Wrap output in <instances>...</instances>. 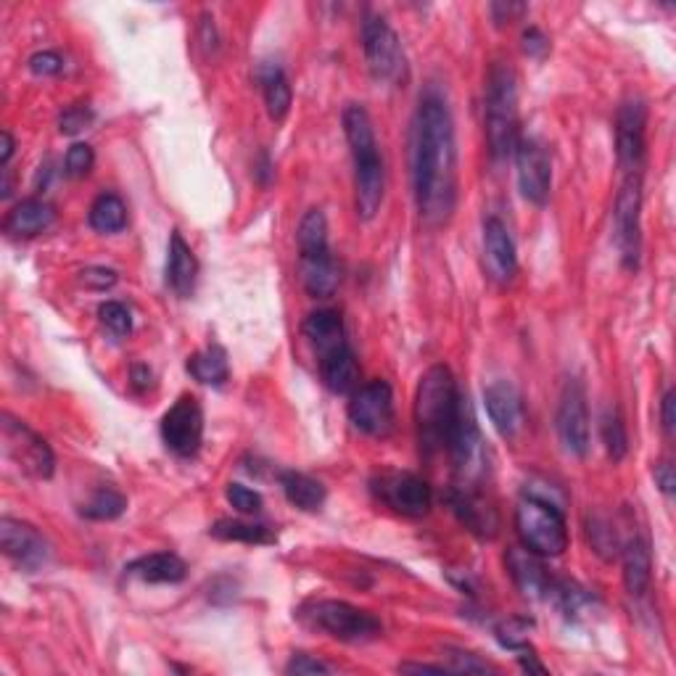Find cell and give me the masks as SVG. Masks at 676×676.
Instances as JSON below:
<instances>
[{"instance_id":"obj_1","label":"cell","mask_w":676,"mask_h":676,"mask_svg":"<svg viewBox=\"0 0 676 676\" xmlns=\"http://www.w3.org/2000/svg\"><path fill=\"white\" fill-rule=\"evenodd\" d=\"M410 167L418 215L428 228H442L457 206V143L452 111L434 85L421 93L412 117Z\"/></svg>"},{"instance_id":"obj_2","label":"cell","mask_w":676,"mask_h":676,"mask_svg":"<svg viewBox=\"0 0 676 676\" xmlns=\"http://www.w3.org/2000/svg\"><path fill=\"white\" fill-rule=\"evenodd\" d=\"M343 135H347L354 165L357 217L371 222L384 204L386 169L378 152V141H375L373 119L365 106L352 104L343 109Z\"/></svg>"},{"instance_id":"obj_3","label":"cell","mask_w":676,"mask_h":676,"mask_svg":"<svg viewBox=\"0 0 676 676\" xmlns=\"http://www.w3.org/2000/svg\"><path fill=\"white\" fill-rule=\"evenodd\" d=\"M462 394L447 365H434L423 373L415 394V425L423 452L447 449L460 415Z\"/></svg>"},{"instance_id":"obj_4","label":"cell","mask_w":676,"mask_h":676,"mask_svg":"<svg viewBox=\"0 0 676 676\" xmlns=\"http://www.w3.org/2000/svg\"><path fill=\"white\" fill-rule=\"evenodd\" d=\"M484 124H486V143H490V154L494 161H505L507 156L516 152L518 141V80L512 67L497 61L490 69L486 77V109H484Z\"/></svg>"},{"instance_id":"obj_5","label":"cell","mask_w":676,"mask_h":676,"mask_svg":"<svg viewBox=\"0 0 676 676\" xmlns=\"http://www.w3.org/2000/svg\"><path fill=\"white\" fill-rule=\"evenodd\" d=\"M516 531L523 547L540 558H558L568 547V526L563 507L547 499L523 497L516 507Z\"/></svg>"},{"instance_id":"obj_6","label":"cell","mask_w":676,"mask_h":676,"mask_svg":"<svg viewBox=\"0 0 676 676\" xmlns=\"http://www.w3.org/2000/svg\"><path fill=\"white\" fill-rule=\"evenodd\" d=\"M302 618L338 642H371L378 640L381 631H384V626H381L371 611H362L352 603H343V600H317V603H310L302 611Z\"/></svg>"},{"instance_id":"obj_7","label":"cell","mask_w":676,"mask_h":676,"mask_svg":"<svg viewBox=\"0 0 676 676\" xmlns=\"http://www.w3.org/2000/svg\"><path fill=\"white\" fill-rule=\"evenodd\" d=\"M362 51H365L367 72L375 83L402 85L407 80V56L402 40L384 16L367 14L360 27Z\"/></svg>"},{"instance_id":"obj_8","label":"cell","mask_w":676,"mask_h":676,"mask_svg":"<svg viewBox=\"0 0 676 676\" xmlns=\"http://www.w3.org/2000/svg\"><path fill=\"white\" fill-rule=\"evenodd\" d=\"M613 238L626 270H640L642 256V174H626L613 206Z\"/></svg>"},{"instance_id":"obj_9","label":"cell","mask_w":676,"mask_h":676,"mask_svg":"<svg viewBox=\"0 0 676 676\" xmlns=\"http://www.w3.org/2000/svg\"><path fill=\"white\" fill-rule=\"evenodd\" d=\"M447 452L452 457L457 486L475 490V484L486 475V444L479 423H475L473 407L468 405L466 397H462L460 415H457L452 436H449Z\"/></svg>"},{"instance_id":"obj_10","label":"cell","mask_w":676,"mask_h":676,"mask_svg":"<svg viewBox=\"0 0 676 676\" xmlns=\"http://www.w3.org/2000/svg\"><path fill=\"white\" fill-rule=\"evenodd\" d=\"M349 421L360 434L373 439H386L397 425L394 412V391L389 381H371L352 394L349 402Z\"/></svg>"},{"instance_id":"obj_11","label":"cell","mask_w":676,"mask_h":676,"mask_svg":"<svg viewBox=\"0 0 676 676\" xmlns=\"http://www.w3.org/2000/svg\"><path fill=\"white\" fill-rule=\"evenodd\" d=\"M371 490L381 503L389 505L394 512L407 518L428 516L431 505H434V492H431V486L415 473H381L371 481Z\"/></svg>"},{"instance_id":"obj_12","label":"cell","mask_w":676,"mask_h":676,"mask_svg":"<svg viewBox=\"0 0 676 676\" xmlns=\"http://www.w3.org/2000/svg\"><path fill=\"white\" fill-rule=\"evenodd\" d=\"M161 439L178 457H196L204 442V410L196 397L183 394L161 418Z\"/></svg>"},{"instance_id":"obj_13","label":"cell","mask_w":676,"mask_h":676,"mask_svg":"<svg viewBox=\"0 0 676 676\" xmlns=\"http://www.w3.org/2000/svg\"><path fill=\"white\" fill-rule=\"evenodd\" d=\"M3 442L5 455L19 462V468H24L35 479H51L56 471L53 449L27 423L16 421L9 412L3 415Z\"/></svg>"},{"instance_id":"obj_14","label":"cell","mask_w":676,"mask_h":676,"mask_svg":"<svg viewBox=\"0 0 676 676\" xmlns=\"http://www.w3.org/2000/svg\"><path fill=\"white\" fill-rule=\"evenodd\" d=\"M558 439L571 457H587L590 452V410H587V394L579 381H568L563 386L558 415H555Z\"/></svg>"},{"instance_id":"obj_15","label":"cell","mask_w":676,"mask_h":676,"mask_svg":"<svg viewBox=\"0 0 676 676\" xmlns=\"http://www.w3.org/2000/svg\"><path fill=\"white\" fill-rule=\"evenodd\" d=\"M0 547H3L5 558L27 574L40 571L51 560V544L46 536L33 523L16 521L9 516L0 521Z\"/></svg>"},{"instance_id":"obj_16","label":"cell","mask_w":676,"mask_h":676,"mask_svg":"<svg viewBox=\"0 0 676 676\" xmlns=\"http://www.w3.org/2000/svg\"><path fill=\"white\" fill-rule=\"evenodd\" d=\"M512 156H516L518 185L526 202L536 206L547 204L550 188H553V161H550L547 148L536 137H521Z\"/></svg>"},{"instance_id":"obj_17","label":"cell","mask_w":676,"mask_h":676,"mask_svg":"<svg viewBox=\"0 0 676 676\" xmlns=\"http://www.w3.org/2000/svg\"><path fill=\"white\" fill-rule=\"evenodd\" d=\"M644 128H648V106L640 98L621 104L616 117V156L626 174H640L644 165Z\"/></svg>"},{"instance_id":"obj_18","label":"cell","mask_w":676,"mask_h":676,"mask_svg":"<svg viewBox=\"0 0 676 676\" xmlns=\"http://www.w3.org/2000/svg\"><path fill=\"white\" fill-rule=\"evenodd\" d=\"M484 267L497 283H510L518 270L516 243H512L510 230L505 228L499 217H486L484 220Z\"/></svg>"},{"instance_id":"obj_19","label":"cell","mask_w":676,"mask_h":676,"mask_svg":"<svg viewBox=\"0 0 676 676\" xmlns=\"http://www.w3.org/2000/svg\"><path fill=\"white\" fill-rule=\"evenodd\" d=\"M484 402L486 412H490V421L494 423V428L499 431V436L512 439V436L523 428V397L516 384H510V381L505 378L494 381V384L486 386Z\"/></svg>"},{"instance_id":"obj_20","label":"cell","mask_w":676,"mask_h":676,"mask_svg":"<svg viewBox=\"0 0 676 676\" xmlns=\"http://www.w3.org/2000/svg\"><path fill=\"white\" fill-rule=\"evenodd\" d=\"M444 499H447L449 510L455 512L457 521L466 526L471 534L481 536V540H492V536L497 534V512H494V507L475 490L452 486V490L444 494Z\"/></svg>"},{"instance_id":"obj_21","label":"cell","mask_w":676,"mask_h":676,"mask_svg":"<svg viewBox=\"0 0 676 676\" xmlns=\"http://www.w3.org/2000/svg\"><path fill=\"white\" fill-rule=\"evenodd\" d=\"M505 566L507 574L512 576V581H516V587L526 594V597L531 600L550 597L555 579L550 576L547 568H544L540 555H534L526 547H510L505 555Z\"/></svg>"},{"instance_id":"obj_22","label":"cell","mask_w":676,"mask_h":676,"mask_svg":"<svg viewBox=\"0 0 676 676\" xmlns=\"http://www.w3.org/2000/svg\"><path fill=\"white\" fill-rule=\"evenodd\" d=\"M198 280V259L180 236V230H172L169 236V252H167V286L172 288L178 297L188 299L196 291Z\"/></svg>"},{"instance_id":"obj_23","label":"cell","mask_w":676,"mask_h":676,"mask_svg":"<svg viewBox=\"0 0 676 676\" xmlns=\"http://www.w3.org/2000/svg\"><path fill=\"white\" fill-rule=\"evenodd\" d=\"M321 375L334 394H354L360 389V362L349 341L321 357Z\"/></svg>"},{"instance_id":"obj_24","label":"cell","mask_w":676,"mask_h":676,"mask_svg":"<svg viewBox=\"0 0 676 676\" xmlns=\"http://www.w3.org/2000/svg\"><path fill=\"white\" fill-rule=\"evenodd\" d=\"M56 222L53 204L43 202V198H24L5 217V233L11 238H35L46 233Z\"/></svg>"},{"instance_id":"obj_25","label":"cell","mask_w":676,"mask_h":676,"mask_svg":"<svg viewBox=\"0 0 676 676\" xmlns=\"http://www.w3.org/2000/svg\"><path fill=\"white\" fill-rule=\"evenodd\" d=\"M124 574L146 581V584H178V581L185 579L188 566L185 560L174 553H152L128 563Z\"/></svg>"},{"instance_id":"obj_26","label":"cell","mask_w":676,"mask_h":676,"mask_svg":"<svg viewBox=\"0 0 676 676\" xmlns=\"http://www.w3.org/2000/svg\"><path fill=\"white\" fill-rule=\"evenodd\" d=\"M624 584L631 597H642L653 576V555H650V544L642 536H631L624 544Z\"/></svg>"},{"instance_id":"obj_27","label":"cell","mask_w":676,"mask_h":676,"mask_svg":"<svg viewBox=\"0 0 676 676\" xmlns=\"http://www.w3.org/2000/svg\"><path fill=\"white\" fill-rule=\"evenodd\" d=\"M306 341L315 347L317 357L334 352L336 347L347 343V328H343L341 315L336 310H317L312 315H306L302 325Z\"/></svg>"},{"instance_id":"obj_28","label":"cell","mask_w":676,"mask_h":676,"mask_svg":"<svg viewBox=\"0 0 676 676\" xmlns=\"http://www.w3.org/2000/svg\"><path fill=\"white\" fill-rule=\"evenodd\" d=\"M256 80H259L262 93H265L267 114H270L275 122H283L293 101L291 83H288L283 67L265 61V64H259V69H256Z\"/></svg>"},{"instance_id":"obj_29","label":"cell","mask_w":676,"mask_h":676,"mask_svg":"<svg viewBox=\"0 0 676 676\" xmlns=\"http://www.w3.org/2000/svg\"><path fill=\"white\" fill-rule=\"evenodd\" d=\"M338 280H341V275H338V265H336L334 254L325 252V254L302 256V283L310 297H315V299L334 297Z\"/></svg>"},{"instance_id":"obj_30","label":"cell","mask_w":676,"mask_h":676,"mask_svg":"<svg viewBox=\"0 0 676 676\" xmlns=\"http://www.w3.org/2000/svg\"><path fill=\"white\" fill-rule=\"evenodd\" d=\"M280 490H283L288 503L304 512H317L325 505V497H328L321 481L299 471L280 473Z\"/></svg>"},{"instance_id":"obj_31","label":"cell","mask_w":676,"mask_h":676,"mask_svg":"<svg viewBox=\"0 0 676 676\" xmlns=\"http://www.w3.org/2000/svg\"><path fill=\"white\" fill-rule=\"evenodd\" d=\"M188 373L204 386H222L230 378V365H228V352L220 343H212V347L202 349L193 357H188L185 362Z\"/></svg>"},{"instance_id":"obj_32","label":"cell","mask_w":676,"mask_h":676,"mask_svg":"<svg viewBox=\"0 0 676 676\" xmlns=\"http://www.w3.org/2000/svg\"><path fill=\"white\" fill-rule=\"evenodd\" d=\"M87 222L98 233H119L128 225V206L117 193H101L90 206Z\"/></svg>"},{"instance_id":"obj_33","label":"cell","mask_w":676,"mask_h":676,"mask_svg":"<svg viewBox=\"0 0 676 676\" xmlns=\"http://www.w3.org/2000/svg\"><path fill=\"white\" fill-rule=\"evenodd\" d=\"M209 534L222 542H246V544H273L275 540H278L270 526L233 521V518H222V521H217L209 529Z\"/></svg>"},{"instance_id":"obj_34","label":"cell","mask_w":676,"mask_h":676,"mask_svg":"<svg viewBox=\"0 0 676 676\" xmlns=\"http://www.w3.org/2000/svg\"><path fill=\"white\" fill-rule=\"evenodd\" d=\"M299 252L302 256H312V254H325L330 252L328 246V220L321 209H310L299 222Z\"/></svg>"},{"instance_id":"obj_35","label":"cell","mask_w":676,"mask_h":676,"mask_svg":"<svg viewBox=\"0 0 676 676\" xmlns=\"http://www.w3.org/2000/svg\"><path fill=\"white\" fill-rule=\"evenodd\" d=\"M128 510V497L122 492L111 490V486H101L90 499L83 505V516L90 521H114Z\"/></svg>"},{"instance_id":"obj_36","label":"cell","mask_w":676,"mask_h":676,"mask_svg":"<svg viewBox=\"0 0 676 676\" xmlns=\"http://www.w3.org/2000/svg\"><path fill=\"white\" fill-rule=\"evenodd\" d=\"M600 434H603V444L608 449V455L616 462H621L626 452H629V434H626V423L618 412V407H608L603 412V421H600Z\"/></svg>"},{"instance_id":"obj_37","label":"cell","mask_w":676,"mask_h":676,"mask_svg":"<svg viewBox=\"0 0 676 676\" xmlns=\"http://www.w3.org/2000/svg\"><path fill=\"white\" fill-rule=\"evenodd\" d=\"M98 321L117 338L130 336V330H133V315L122 302H104L98 306Z\"/></svg>"},{"instance_id":"obj_38","label":"cell","mask_w":676,"mask_h":676,"mask_svg":"<svg viewBox=\"0 0 676 676\" xmlns=\"http://www.w3.org/2000/svg\"><path fill=\"white\" fill-rule=\"evenodd\" d=\"M587 534H590V542H592L594 553L603 555L605 560H611L613 555H616L618 536H616V531H613L611 526L603 521V518H592L590 529H587Z\"/></svg>"},{"instance_id":"obj_39","label":"cell","mask_w":676,"mask_h":676,"mask_svg":"<svg viewBox=\"0 0 676 676\" xmlns=\"http://www.w3.org/2000/svg\"><path fill=\"white\" fill-rule=\"evenodd\" d=\"M93 165H96V154H93V148L87 146V143H74V146L67 152L64 169L69 178L74 180L85 178V174H90Z\"/></svg>"},{"instance_id":"obj_40","label":"cell","mask_w":676,"mask_h":676,"mask_svg":"<svg viewBox=\"0 0 676 676\" xmlns=\"http://www.w3.org/2000/svg\"><path fill=\"white\" fill-rule=\"evenodd\" d=\"M225 497H228V503L236 507L238 512H243V516H256V512L262 510V494L249 490V486L243 484H228V490H225Z\"/></svg>"},{"instance_id":"obj_41","label":"cell","mask_w":676,"mask_h":676,"mask_svg":"<svg viewBox=\"0 0 676 676\" xmlns=\"http://www.w3.org/2000/svg\"><path fill=\"white\" fill-rule=\"evenodd\" d=\"M93 119H96V114H93L90 106H85V104L69 106V109H64V114H61V119H59V130L64 135H77V133H83V130L90 128Z\"/></svg>"},{"instance_id":"obj_42","label":"cell","mask_w":676,"mask_h":676,"mask_svg":"<svg viewBox=\"0 0 676 676\" xmlns=\"http://www.w3.org/2000/svg\"><path fill=\"white\" fill-rule=\"evenodd\" d=\"M449 653V672L455 674H486L492 666L486 661H479L475 655L466 653V650H447Z\"/></svg>"},{"instance_id":"obj_43","label":"cell","mask_w":676,"mask_h":676,"mask_svg":"<svg viewBox=\"0 0 676 676\" xmlns=\"http://www.w3.org/2000/svg\"><path fill=\"white\" fill-rule=\"evenodd\" d=\"M29 69L37 77H53V74L64 72V59H61L56 51H37L33 59H29Z\"/></svg>"},{"instance_id":"obj_44","label":"cell","mask_w":676,"mask_h":676,"mask_svg":"<svg viewBox=\"0 0 676 676\" xmlns=\"http://www.w3.org/2000/svg\"><path fill=\"white\" fill-rule=\"evenodd\" d=\"M490 11H492L494 24H497V27H505V24L518 22V19H521L526 11H529V5L516 3V0H507V3L505 0H499V3L490 5Z\"/></svg>"},{"instance_id":"obj_45","label":"cell","mask_w":676,"mask_h":676,"mask_svg":"<svg viewBox=\"0 0 676 676\" xmlns=\"http://www.w3.org/2000/svg\"><path fill=\"white\" fill-rule=\"evenodd\" d=\"M80 283L93 288V291H106V288L117 283V273L109 270V267H87V270L80 273Z\"/></svg>"},{"instance_id":"obj_46","label":"cell","mask_w":676,"mask_h":676,"mask_svg":"<svg viewBox=\"0 0 676 676\" xmlns=\"http://www.w3.org/2000/svg\"><path fill=\"white\" fill-rule=\"evenodd\" d=\"M286 674H297V676H304V674H330V666L328 663L312 659V655H293L291 661H288L286 666Z\"/></svg>"},{"instance_id":"obj_47","label":"cell","mask_w":676,"mask_h":676,"mask_svg":"<svg viewBox=\"0 0 676 676\" xmlns=\"http://www.w3.org/2000/svg\"><path fill=\"white\" fill-rule=\"evenodd\" d=\"M523 51L529 53L531 59H542V56L550 51L547 35H544L542 29H536V27L526 29V33H523Z\"/></svg>"},{"instance_id":"obj_48","label":"cell","mask_w":676,"mask_h":676,"mask_svg":"<svg viewBox=\"0 0 676 676\" xmlns=\"http://www.w3.org/2000/svg\"><path fill=\"white\" fill-rule=\"evenodd\" d=\"M661 425H663V434H666L668 439H674V434H676V394H674V389H668L661 399Z\"/></svg>"},{"instance_id":"obj_49","label":"cell","mask_w":676,"mask_h":676,"mask_svg":"<svg viewBox=\"0 0 676 676\" xmlns=\"http://www.w3.org/2000/svg\"><path fill=\"white\" fill-rule=\"evenodd\" d=\"M655 484H659V490L666 494V497H672L674 490H676V471L672 466V460H661L659 466H655Z\"/></svg>"},{"instance_id":"obj_50","label":"cell","mask_w":676,"mask_h":676,"mask_svg":"<svg viewBox=\"0 0 676 676\" xmlns=\"http://www.w3.org/2000/svg\"><path fill=\"white\" fill-rule=\"evenodd\" d=\"M399 672L402 674H447L449 668L444 666H431V663H402V666H399Z\"/></svg>"},{"instance_id":"obj_51","label":"cell","mask_w":676,"mask_h":676,"mask_svg":"<svg viewBox=\"0 0 676 676\" xmlns=\"http://www.w3.org/2000/svg\"><path fill=\"white\" fill-rule=\"evenodd\" d=\"M217 33H215V24L209 22V16H204V24H202V46L206 48V53H212L217 48Z\"/></svg>"},{"instance_id":"obj_52","label":"cell","mask_w":676,"mask_h":676,"mask_svg":"<svg viewBox=\"0 0 676 676\" xmlns=\"http://www.w3.org/2000/svg\"><path fill=\"white\" fill-rule=\"evenodd\" d=\"M14 137H11L9 130H3L0 133V159H3V169H9V161L11 156H14Z\"/></svg>"},{"instance_id":"obj_53","label":"cell","mask_w":676,"mask_h":676,"mask_svg":"<svg viewBox=\"0 0 676 676\" xmlns=\"http://www.w3.org/2000/svg\"><path fill=\"white\" fill-rule=\"evenodd\" d=\"M133 386L137 391H146L152 386V371L146 365H135L133 367Z\"/></svg>"}]
</instances>
